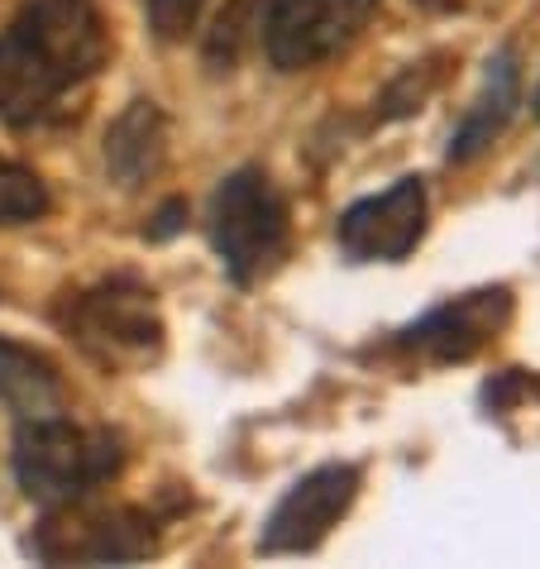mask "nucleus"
Listing matches in <instances>:
<instances>
[{
	"label": "nucleus",
	"instance_id": "f257e3e1",
	"mask_svg": "<svg viewBox=\"0 0 540 569\" xmlns=\"http://www.w3.org/2000/svg\"><path fill=\"white\" fill-rule=\"evenodd\" d=\"M110 58L97 0H24L0 29V120L34 124Z\"/></svg>",
	"mask_w": 540,
	"mask_h": 569
},
{
	"label": "nucleus",
	"instance_id": "f03ea898",
	"mask_svg": "<svg viewBox=\"0 0 540 569\" xmlns=\"http://www.w3.org/2000/svg\"><path fill=\"white\" fill-rule=\"evenodd\" d=\"M120 469L124 440L110 426H82L58 412H39L24 417L14 431V479L43 508L97 493L101 483L120 479Z\"/></svg>",
	"mask_w": 540,
	"mask_h": 569
},
{
	"label": "nucleus",
	"instance_id": "7ed1b4c3",
	"mask_svg": "<svg viewBox=\"0 0 540 569\" xmlns=\"http://www.w3.org/2000/svg\"><path fill=\"white\" fill-rule=\"evenodd\" d=\"M211 244L234 288H253L288 259L292 211L263 168H234L211 197Z\"/></svg>",
	"mask_w": 540,
	"mask_h": 569
},
{
	"label": "nucleus",
	"instance_id": "20e7f679",
	"mask_svg": "<svg viewBox=\"0 0 540 569\" xmlns=\"http://www.w3.org/2000/svg\"><path fill=\"white\" fill-rule=\"evenodd\" d=\"M158 550V521L130 502L72 498L49 508L29 536V556L43 565H134Z\"/></svg>",
	"mask_w": 540,
	"mask_h": 569
},
{
	"label": "nucleus",
	"instance_id": "39448f33",
	"mask_svg": "<svg viewBox=\"0 0 540 569\" xmlns=\"http://www.w3.org/2000/svg\"><path fill=\"white\" fill-rule=\"evenodd\" d=\"M58 321L106 369L144 363L163 350V316H158L153 292L139 278H124V273L68 297Z\"/></svg>",
	"mask_w": 540,
	"mask_h": 569
},
{
	"label": "nucleus",
	"instance_id": "423d86ee",
	"mask_svg": "<svg viewBox=\"0 0 540 569\" xmlns=\"http://www.w3.org/2000/svg\"><path fill=\"white\" fill-rule=\"evenodd\" d=\"M512 311H517L512 288L507 282H488V288L459 292L450 302L417 316V321H407L402 330H392L383 340V355L417 359V363H464L473 355H483L512 326Z\"/></svg>",
	"mask_w": 540,
	"mask_h": 569
},
{
	"label": "nucleus",
	"instance_id": "0eeeda50",
	"mask_svg": "<svg viewBox=\"0 0 540 569\" xmlns=\"http://www.w3.org/2000/svg\"><path fill=\"white\" fill-rule=\"evenodd\" d=\"M383 0H268L263 6V53L278 72H311L354 43Z\"/></svg>",
	"mask_w": 540,
	"mask_h": 569
},
{
	"label": "nucleus",
	"instance_id": "6e6552de",
	"mask_svg": "<svg viewBox=\"0 0 540 569\" xmlns=\"http://www.w3.org/2000/svg\"><path fill=\"white\" fill-rule=\"evenodd\" d=\"M363 488L359 465H321L278 498L259 531V556H311L340 527Z\"/></svg>",
	"mask_w": 540,
	"mask_h": 569
},
{
	"label": "nucleus",
	"instance_id": "1a4fd4ad",
	"mask_svg": "<svg viewBox=\"0 0 540 569\" xmlns=\"http://www.w3.org/2000/svg\"><path fill=\"white\" fill-rule=\"evenodd\" d=\"M426 234V182L397 178L388 192L344 207L336 244L349 263H402Z\"/></svg>",
	"mask_w": 540,
	"mask_h": 569
},
{
	"label": "nucleus",
	"instance_id": "9d476101",
	"mask_svg": "<svg viewBox=\"0 0 540 569\" xmlns=\"http://www.w3.org/2000/svg\"><path fill=\"white\" fill-rule=\"evenodd\" d=\"M517 106H521V58H517L512 43H507V49H498L488 58L479 91H473L469 110L459 116V124L450 130L444 163L464 168V163H473V158H483L502 139L507 124H512Z\"/></svg>",
	"mask_w": 540,
	"mask_h": 569
},
{
	"label": "nucleus",
	"instance_id": "9b49d317",
	"mask_svg": "<svg viewBox=\"0 0 540 569\" xmlns=\"http://www.w3.org/2000/svg\"><path fill=\"white\" fill-rule=\"evenodd\" d=\"M168 158V120L153 101H130L106 130V168L120 187H144Z\"/></svg>",
	"mask_w": 540,
	"mask_h": 569
},
{
	"label": "nucleus",
	"instance_id": "f8f14e48",
	"mask_svg": "<svg viewBox=\"0 0 540 569\" xmlns=\"http://www.w3.org/2000/svg\"><path fill=\"white\" fill-rule=\"evenodd\" d=\"M0 407L20 417L58 412L62 407V378L43 355L24 350L14 340H0Z\"/></svg>",
	"mask_w": 540,
	"mask_h": 569
},
{
	"label": "nucleus",
	"instance_id": "ddd939ff",
	"mask_svg": "<svg viewBox=\"0 0 540 569\" xmlns=\"http://www.w3.org/2000/svg\"><path fill=\"white\" fill-rule=\"evenodd\" d=\"M444 53H431V58H421V62H407L402 72L392 77V82L378 91V101H373V124H397V120H407V116H417V110L436 97V87L444 82Z\"/></svg>",
	"mask_w": 540,
	"mask_h": 569
},
{
	"label": "nucleus",
	"instance_id": "4468645a",
	"mask_svg": "<svg viewBox=\"0 0 540 569\" xmlns=\"http://www.w3.org/2000/svg\"><path fill=\"white\" fill-rule=\"evenodd\" d=\"M49 187L39 182V172H29L10 158H0V226H24V220L49 216Z\"/></svg>",
	"mask_w": 540,
	"mask_h": 569
},
{
	"label": "nucleus",
	"instance_id": "2eb2a0df",
	"mask_svg": "<svg viewBox=\"0 0 540 569\" xmlns=\"http://www.w3.org/2000/svg\"><path fill=\"white\" fill-rule=\"evenodd\" d=\"M259 6H263V0H234V6L216 20L211 49H206V58H211L216 68H230V62L240 58V43H244V34H249V29H244V14H249V10H259Z\"/></svg>",
	"mask_w": 540,
	"mask_h": 569
},
{
	"label": "nucleus",
	"instance_id": "dca6fc26",
	"mask_svg": "<svg viewBox=\"0 0 540 569\" xmlns=\"http://www.w3.org/2000/svg\"><path fill=\"white\" fill-rule=\"evenodd\" d=\"M206 0H149V29L163 43H178L197 29V14H201Z\"/></svg>",
	"mask_w": 540,
	"mask_h": 569
},
{
	"label": "nucleus",
	"instance_id": "f3484780",
	"mask_svg": "<svg viewBox=\"0 0 540 569\" xmlns=\"http://www.w3.org/2000/svg\"><path fill=\"white\" fill-rule=\"evenodd\" d=\"M536 392H540V378L536 373L507 369V373H498V378H488V383H483V407H488V417L492 412H512V407L531 402Z\"/></svg>",
	"mask_w": 540,
	"mask_h": 569
},
{
	"label": "nucleus",
	"instance_id": "a211bd4d",
	"mask_svg": "<svg viewBox=\"0 0 540 569\" xmlns=\"http://www.w3.org/2000/svg\"><path fill=\"white\" fill-rule=\"evenodd\" d=\"M182 226H187V201L172 197V201H163V211L153 216V226L144 234H149V240H168V234H178Z\"/></svg>",
	"mask_w": 540,
	"mask_h": 569
},
{
	"label": "nucleus",
	"instance_id": "6ab92c4d",
	"mask_svg": "<svg viewBox=\"0 0 540 569\" xmlns=\"http://www.w3.org/2000/svg\"><path fill=\"white\" fill-rule=\"evenodd\" d=\"M531 106H536V116H540V87H536V101Z\"/></svg>",
	"mask_w": 540,
	"mask_h": 569
},
{
	"label": "nucleus",
	"instance_id": "aec40b11",
	"mask_svg": "<svg viewBox=\"0 0 540 569\" xmlns=\"http://www.w3.org/2000/svg\"><path fill=\"white\" fill-rule=\"evenodd\" d=\"M421 6H444V0H421Z\"/></svg>",
	"mask_w": 540,
	"mask_h": 569
}]
</instances>
